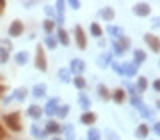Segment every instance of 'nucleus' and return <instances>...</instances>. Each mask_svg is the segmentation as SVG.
Listing matches in <instances>:
<instances>
[{
	"mask_svg": "<svg viewBox=\"0 0 160 140\" xmlns=\"http://www.w3.org/2000/svg\"><path fill=\"white\" fill-rule=\"evenodd\" d=\"M7 90V88L4 87V85H0V97H2V95H4V92Z\"/></svg>",
	"mask_w": 160,
	"mask_h": 140,
	"instance_id": "50",
	"label": "nucleus"
},
{
	"mask_svg": "<svg viewBox=\"0 0 160 140\" xmlns=\"http://www.w3.org/2000/svg\"><path fill=\"white\" fill-rule=\"evenodd\" d=\"M57 109H59V99L53 97V99H50V100L47 102V105H45V114H47V116H55Z\"/></svg>",
	"mask_w": 160,
	"mask_h": 140,
	"instance_id": "8",
	"label": "nucleus"
},
{
	"mask_svg": "<svg viewBox=\"0 0 160 140\" xmlns=\"http://www.w3.org/2000/svg\"><path fill=\"white\" fill-rule=\"evenodd\" d=\"M115 42H117V40H115ZM117 45H119V47H121V49L126 52V49H129V47H131V40H129L128 36H124V35H122V36H119Z\"/></svg>",
	"mask_w": 160,
	"mask_h": 140,
	"instance_id": "22",
	"label": "nucleus"
},
{
	"mask_svg": "<svg viewBox=\"0 0 160 140\" xmlns=\"http://www.w3.org/2000/svg\"><path fill=\"white\" fill-rule=\"evenodd\" d=\"M67 4H69L72 9H79V7H81V2H78V0H69Z\"/></svg>",
	"mask_w": 160,
	"mask_h": 140,
	"instance_id": "42",
	"label": "nucleus"
},
{
	"mask_svg": "<svg viewBox=\"0 0 160 140\" xmlns=\"http://www.w3.org/2000/svg\"><path fill=\"white\" fill-rule=\"evenodd\" d=\"M90 31L93 36H97V38H100L102 35H103V30H102V26L98 24V23H91L90 24Z\"/></svg>",
	"mask_w": 160,
	"mask_h": 140,
	"instance_id": "17",
	"label": "nucleus"
},
{
	"mask_svg": "<svg viewBox=\"0 0 160 140\" xmlns=\"http://www.w3.org/2000/svg\"><path fill=\"white\" fill-rule=\"evenodd\" d=\"M45 92H47V85L45 83H38V85L33 87V97H35V99H42L43 95H45Z\"/></svg>",
	"mask_w": 160,
	"mask_h": 140,
	"instance_id": "10",
	"label": "nucleus"
},
{
	"mask_svg": "<svg viewBox=\"0 0 160 140\" xmlns=\"http://www.w3.org/2000/svg\"><path fill=\"white\" fill-rule=\"evenodd\" d=\"M52 140H62V138H59V137H55V138H52Z\"/></svg>",
	"mask_w": 160,
	"mask_h": 140,
	"instance_id": "52",
	"label": "nucleus"
},
{
	"mask_svg": "<svg viewBox=\"0 0 160 140\" xmlns=\"http://www.w3.org/2000/svg\"><path fill=\"white\" fill-rule=\"evenodd\" d=\"M45 12L48 16H53V11H52V7H50V5H47V7H45Z\"/></svg>",
	"mask_w": 160,
	"mask_h": 140,
	"instance_id": "49",
	"label": "nucleus"
},
{
	"mask_svg": "<svg viewBox=\"0 0 160 140\" xmlns=\"http://www.w3.org/2000/svg\"><path fill=\"white\" fill-rule=\"evenodd\" d=\"M145 59H146V54L143 52V50L136 49V50H134V66L138 67L139 64H143V62H145Z\"/></svg>",
	"mask_w": 160,
	"mask_h": 140,
	"instance_id": "15",
	"label": "nucleus"
},
{
	"mask_svg": "<svg viewBox=\"0 0 160 140\" xmlns=\"http://www.w3.org/2000/svg\"><path fill=\"white\" fill-rule=\"evenodd\" d=\"M84 67H86V64H84L83 59H72L71 61V73H74L76 76H81V73L84 71Z\"/></svg>",
	"mask_w": 160,
	"mask_h": 140,
	"instance_id": "6",
	"label": "nucleus"
},
{
	"mask_svg": "<svg viewBox=\"0 0 160 140\" xmlns=\"http://www.w3.org/2000/svg\"><path fill=\"white\" fill-rule=\"evenodd\" d=\"M153 90H155V92H160V80H155V81H153Z\"/></svg>",
	"mask_w": 160,
	"mask_h": 140,
	"instance_id": "45",
	"label": "nucleus"
},
{
	"mask_svg": "<svg viewBox=\"0 0 160 140\" xmlns=\"http://www.w3.org/2000/svg\"><path fill=\"white\" fill-rule=\"evenodd\" d=\"M112 47H114V52H115V56H124V50H122L121 47L117 45V42H115V40L112 42Z\"/></svg>",
	"mask_w": 160,
	"mask_h": 140,
	"instance_id": "40",
	"label": "nucleus"
},
{
	"mask_svg": "<svg viewBox=\"0 0 160 140\" xmlns=\"http://www.w3.org/2000/svg\"><path fill=\"white\" fill-rule=\"evenodd\" d=\"M143 40H145L146 45H148L155 54L160 52V38H158L157 35H153V33H146V35L143 36Z\"/></svg>",
	"mask_w": 160,
	"mask_h": 140,
	"instance_id": "3",
	"label": "nucleus"
},
{
	"mask_svg": "<svg viewBox=\"0 0 160 140\" xmlns=\"http://www.w3.org/2000/svg\"><path fill=\"white\" fill-rule=\"evenodd\" d=\"M28 114H29V118H33V119H40L42 114H43V109L40 107V105H29Z\"/></svg>",
	"mask_w": 160,
	"mask_h": 140,
	"instance_id": "9",
	"label": "nucleus"
},
{
	"mask_svg": "<svg viewBox=\"0 0 160 140\" xmlns=\"http://www.w3.org/2000/svg\"><path fill=\"white\" fill-rule=\"evenodd\" d=\"M7 61H9V50L2 47V49H0V62H2V64H5Z\"/></svg>",
	"mask_w": 160,
	"mask_h": 140,
	"instance_id": "37",
	"label": "nucleus"
},
{
	"mask_svg": "<svg viewBox=\"0 0 160 140\" xmlns=\"http://www.w3.org/2000/svg\"><path fill=\"white\" fill-rule=\"evenodd\" d=\"M132 12H134L136 16H139V18H146V16L152 12V7H150L148 4H145V2H141V4H136L134 7H132Z\"/></svg>",
	"mask_w": 160,
	"mask_h": 140,
	"instance_id": "5",
	"label": "nucleus"
},
{
	"mask_svg": "<svg viewBox=\"0 0 160 140\" xmlns=\"http://www.w3.org/2000/svg\"><path fill=\"white\" fill-rule=\"evenodd\" d=\"M131 104L134 105L138 111L141 107H145V104H143V100H141V97H139V95H132V97H131Z\"/></svg>",
	"mask_w": 160,
	"mask_h": 140,
	"instance_id": "30",
	"label": "nucleus"
},
{
	"mask_svg": "<svg viewBox=\"0 0 160 140\" xmlns=\"http://www.w3.org/2000/svg\"><path fill=\"white\" fill-rule=\"evenodd\" d=\"M139 112H141V116H143V118H146V119L153 118V112L150 111L148 107H141V109H139Z\"/></svg>",
	"mask_w": 160,
	"mask_h": 140,
	"instance_id": "39",
	"label": "nucleus"
},
{
	"mask_svg": "<svg viewBox=\"0 0 160 140\" xmlns=\"http://www.w3.org/2000/svg\"><path fill=\"white\" fill-rule=\"evenodd\" d=\"M45 132L47 133H60L62 132V126H60L57 121H48L47 126H45Z\"/></svg>",
	"mask_w": 160,
	"mask_h": 140,
	"instance_id": "12",
	"label": "nucleus"
},
{
	"mask_svg": "<svg viewBox=\"0 0 160 140\" xmlns=\"http://www.w3.org/2000/svg\"><path fill=\"white\" fill-rule=\"evenodd\" d=\"M59 78L64 81V83H69V81H71V71L69 69H64V67H62V69H59Z\"/></svg>",
	"mask_w": 160,
	"mask_h": 140,
	"instance_id": "27",
	"label": "nucleus"
},
{
	"mask_svg": "<svg viewBox=\"0 0 160 140\" xmlns=\"http://www.w3.org/2000/svg\"><path fill=\"white\" fill-rule=\"evenodd\" d=\"M4 123L9 126V130H12V132H21L22 130L21 112L16 111V112H11V114H5L4 116Z\"/></svg>",
	"mask_w": 160,
	"mask_h": 140,
	"instance_id": "1",
	"label": "nucleus"
},
{
	"mask_svg": "<svg viewBox=\"0 0 160 140\" xmlns=\"http://www.w3.org/2000/svg\"><path fill=\"white\" fill-rule=\"evenodd\" d=\"M107 33H110L114 36H122V28H119V26H107Z\"/></svg>",
	"mask_w": 160,
	"mask_h": 140,
	"instance_id": "33",
	"label": "nucleus"
},
{
	"mask_svg": "<svg viewBox=\"0 0 160 140\" xmlns=\"http://www.w3.org/2000/svg\"><path fill=\"white\" fill-rule=\"evenodd\" d=\"M157 107H158V109H160V100H158V102H157Z\"/></svg>",
	"mask_w": 160,
	"mask_h": 140,
	"instance_id": "51",
	"label": "nucleus"
},
{
	"mask_svg": "<svg viewBox=\"0 0 160 140\" xmlns=\"http://www.w3.org/2000/svg\"><path fill=\"white\" fill-rule=\"evenodd\" d=\"M64 9H66V4H64L62 0H59V2H57V18H64Z\"/></svg>",
	"mask_w": 160,
	"mask_h": 140,
	"instance_id": "38",
	"label": "nucleus"
},
{
	"mask_svg": "<svg viewBox=\"0 0 160 140\" xmlns=\"http://www.w3.org/2000/svg\"><path fill=\"white\" fill-rule=\"evenodd\" d=\"M16 62L19 64V66H24L26 62H28V59H29V54L28 52H19V54H16Z\"/></svg>",
	"mask_w": 160,
	"mask_h": 140,
	"instance_id": "19",
	"label": "nucleus"
},
{
	"mask_svg": "<svg viewBox=\"0 0 160 140\" xmlns=\"http://www.w3.org/2000/svg\"><path fill=\"white\" fill-rule=\"evenodd\" d=\"M45 45L48 47V49H55V47H57V40L53 38L52 35H47L45 36Z\"/></svg>",
	"mask_w": 160,
	"mask_h": 140,
	"instance_id": "34",
	"label": "nucleus"
},
{
	"mask_svg": "<svg viewBox=\"0 0 160 140\" xmlns=\"http://www.w3.org/2000/svg\"><path fill=\"white\" fill-rule=\"evenodd\" d=\"M112 69H114L117 74H121V76H124V69H122V66H119L117 62H112Z\"/></svg>",
	"mask_w": 160,
	"mask_h": 140,
	"instance_id": "41",
	"label": "nucleus"
},
{
	"mask_svg": "<svg viewBox=\"0 0 160 140\" xmlns=\"http://www.w3.org/2000/svg\"><path fill=\"white\" fill-rule=\"evenodd\" d=\"M138 92H145L146 90V87H148V81H146V78L145 76H139L138 78Z\"/></svg>",
	"mask_w": 160,
	"mask_h": 140,
	"instance_id": "32",
	"label": "nucleus"
},
{
	"mask_svg": "<svg viewBox=\"0 0 160 140\" xmlns=\"http://www.w3.org/2000/svg\"><path fill=\"white\" fill-rule=\"evenodd\" d=\"M57 38H59V42L62 43V45H69V35H67V31L64 28H59V31H57Z\"/></svg>",
	"mask_w": 160,
	"mask_h": 140,
	"instance_id": "16",
	"label": "nucleus"
},
{
	"mask_svg": "<svg viewBox=\"0 0 160 140\" xmlns=\"http://www.w3.org/2000/svg\"><path fill=\"white\" fill-rule=\"evenodd\" d=\"M97 62H98L100 67H107L108 64H112V56L110 54H102V56L97 59Z\"/></svg>",
	"mask_w": 160,
	"mask_h": 140,
	"instance_id": "14",
	"label": "nucleus"
},
{
	"mask_svg": "<svg viewBox=\"0 0 160 140\" xmlns=\"http://www.w3.org/2000/svg\"><path fill=\"white\" fill-rule=\"evenodd\" d=\"M31 135L42 140V138H45V137H47V132H45V130H42V128H38L36 125H33L31 126Z\"/></svg>",
	"mask_w": 160,
	"mask_h": 140,
	"instance_id": "21",
	"label": "nucleus"
},
{
	"mask_svg": "<svg viewBox=\"0 0 160 140\" xmlns=\"http://www.w3.org/2000/svg\"><path fill=\"white\" fill-rule=\"evenodd\" d=\"M79 105H81L83 109H90V105H91V100H90V99H88L86 95L83 94V92L79 94Z\"/></svg>",
	"mask_w": 160,
	"mask_h": 140,
	"instance_id": "26",
	"label": "nucleus"
},
{
	"mask_svg": "<svg viewBox=\"0 0 160 140\" xmlns=\"http://www.w3.org/2000/svg\"><path fill=\"white\" fill-rule=\"evenodd\" d=\"M86 140H102V137H100V130H97V128H90V130H88V137H86Z\"/></svg>",
	"mask_w": 160,
	"mask_h": 140,
	"instance_id": "24",
	"label": "nucleus"
},
{
	"mask_svg": "<svg viewBox=\"0 0 160 140\" xmlns=\"http://www.w3.org/2000/svg\"><path fill=\"white\" fill-rule=\"evenodd\" d=\"M98 95H100L102 99H105V100H108L110 97V92H108V88L105 87V85H98Z\"/></svg>",
	"mask_w": 160,
	"mask_h": 140,
	"instance_id": "25",
	"label": "nucleus"
},
{
	"mask_svg": "<svg viewBox=\"0 0 160 140\" xmlns=\"http://www.w3.org/2000/svg\"><path fill=\"white\" fill-rule=\"evenodd\" d=\"M122 69H124V76H136V73H138V67L134 64H126V66H122Z\"/></svg>",
	"mask_w": 160,
	"mask_h": 140,
	"instance_id": "18",
	"label": "nucleus"
},
{
	"mask_svg": "<svg viewBox=\"0 0 160 140\" xmlns=\"http://www.w3.org/2000/svg\"><path fill=\"white\" fill-rule=\"evenodd\" d=\"M74 33H76V43H78V49L84 50L88 45V40H86V35H84V30L81 26H76L74 28Z\"/></svg>",
	"mask_w": 160,
	"mask_h": 140,
	"instance_id": "4",
	"label": "nucleus"
},
{
	"mask_svg": "<svg viewBox=\"0 0 160 140\" xmlns=\"http://www.w3.org/2000/svg\"><path fill=\"white\" fill-rule=\"evenodd\" d=\"M153 133H155V135H160V123H155V125H153Z\"/></svg>",
	"mask_w": 160,
	"mask_h": 140,
	"instance_id": "44",
	"label": "nucleus"
},
{
	"mask_svg": "<svg viewBox=\"0 0 160 140\" xmlns=\"http://www.w3.org/2000/svg\"><path fill=\"white\" fill-rule=\"evenodd\" d=\"M160 26V18H155L153 19V28H158Z\"/></svg>",
	"mask_w": 160,
	"mask_h": 140,
	"instance_id": "48",
	"label": "nucleus"
},
{
	"mask_svg": "<svg viewBox=\"0 0 160 140\" xmlns=\"http://www.w3.org/2000/svg\"><path fill=\"white\" fill-rule=\"evenodd\" d=\"M124 87H126V88H128V90H129V94H131V97H132V95H138V94H136V92H134V87H131V85H129V83H124Z\"/></svg>",
	"mask_w": 160,
	"mask_h": 140,
	"instance_id": "43",
	"label": "nucleus"
},
{
	"mask_svg": "<svg viewBox=\"0 0 160 140\" xmlns=\"http://www.w3.org/2000/svg\"><path fill=\"white\" fill-rule=\"evenodd\" d=\"M4 11H5V2L4 0H0V16L4 14Z\"/></svg>",
	"mask_w": 160,
	"mask_h": 140,
	"instance_id": "46",
	"label": "nucleus"
},
{
	"mask_svg": "<svg viewBox=\"0 0 160 140\" xmlns=\"http://www.w3.org/2000/svg\"><path fill=\"white\" fill-rule=\"evenodd\" d=\"M22 31H24V24H22V21H19V19L12 21L11 28H9V35L11 36H19V35H22Z\"/></svg>",
	"mask_w": 160,
	"mask_h": 140,
	"instance_id": "7",
	"label": "nucleus"
},
{
	"mask_svg": "<svg viewBox=\"0 0 160 140\" xmlns=\"http://www.w3.org/2000/svg\"><path fill=\"white\" fill-rule=\"evenodd\" d=\"M148 133H150V128L143 123V125H139L138 126V130H136V137H139V138H146L148 137Z\"/></svg>",
	"mask_w": 160,
	"mask_h": 140,
	"instance_id": "20",
	"label": "nucleus"
},
{
	"mask_svg": "<svg viewBox=\"0 0 160 140\" xmlns=\"http://www.w3.org/2000/svg\"><path fill=\"white\" fill-rule=\"evenodd\" d=\"M72 83L76 85V88H78V90H83V88L86 87V80H84L83 76H76V78L72 80Z\"/></svg>",
	"mask_w": 160,
	"mask_h": 140,
	"instance_id": "29",
	"label": "nucleus"
},
{
	"mask_svg": "<svg viewBox=\"0 0 160 140\" xmlns=\"http://www.w3.org/2000/svg\"><path fill=\"white\" fill-rule=\"evenodd\" d=\"M59 118H66L67 114H69V105H60L59 109H57V112H55Z\"/></svg>",
	"mask_w": 160,
	"mask_h": 140,
	"instance_id": "36",
	"label": "nucleus"
},
{
	"mask_svg": "<svg viewBox=\"0 0 160 140\" xmlns=\"http://www.w3.org/2000/svg\"><path fill=\"white\" fill-rule=\"evenodd\" d=\"M35 66L40 71H47L48 64H47V56H45V49H43L42 43L36 45V56H35Z\"/></svg>",
	"mask_w": 160,
	"mask_h": 140,
	"instance_id": "2",
	"label": "nucleus"
},
{
	"mask_svg": "<svg viewBox=\"0 0 160 140\" xmlns=\"http://www.w3.org/2000/svg\"><path fill=\"white\" fill-rule=\"evenodd\" d=\"M110 97L114 99L115 104H122V102L126 100V90H122V88H117V90H114V94H112Z\"/></svg>",
	"mask_w": 160,
	"mask_h": 140,
	"instance_id": "11",
	"label": "nucleus"
},
{
	"mask_svg": "<svg viewBox=\"0 0 160 140\" xmlns=\"http://www.w3.org/2000/svg\"><path fill=\"white\" fill-rule=\"evenodd\" d=\"M114 16H115V12H114V9H112V7H105L103 11H102V18H103L105 21H112Z\"/></svg>",
	"mask_w": 160,
	"mask_h": 140,
	"instance_id": "23",
	"label": "nucleus"
},
{
	"mask_svg": "<svg viewBox=\"0 0 160 140\" xmlns=\"http://www.w3.org/2000/svg\"><path fill=\"white\" fill-rule=\"evenodd\" d=\"M26 95H28V90H26L24 87H21V88H18V90L14 92V95H12V97H14V99H19V100H24Z\"/></svg>",
	"mask_w": 160,
	"mask_h": 140,
	"instance_id": "28",
	"label": "nucleus"
},
{
	"mask_svg": "<svg viewBox=\"0 0 160 140\" xmlns=\"http://www.w3.org/2000/svg\"><path fill=\"white\" fill-rule=\"evenodd\" d=\"M64 132H66V138L67 140H74V126L72 125H66L64 126Z\"/></svg>",
	"mask_w": 160,
	"mask_h": 140,
	"instance_id": "31",
	"label": "nucleus"
},
{
	"mask_svg": "<svg viewBox=\"0 0 160 140\" xmlns=\"http://www.w3.org/2000/svg\"><path fill=\"white\" fill-rule=\"evenodd\" d=\"M53 28H55V23H53L52 19H45V21H43V30H45L47 33H52Z\"/></svg>",
	"mask_w": 160,
	"mask_h": 140,
	"instance_id": "35",
	"label": "nucleus"
},
{
	"mask_svg": "<svg viewBox=\"0 0 160 140\" xmlns=\"http://www.w3.org/2000/svg\"><path fill=\"white\" fill-rule=\"evenodd\" d=\"M5 137H7V133H5V130L2 128V125H0V140H2V138H5Z\"/></svg>",
	"mask_w": 160,
	"mask_h": 140,
	"instance_id": "47",
	"label": "nucleus"
},
{
	"mask_svg": "<svg viewBox=\"0 0 160 140\" xmlns=\"http://www.w3.org/2000/svg\"><path fill=\"white\" fill-rule=\"evenodd\" d=\"M95 121H97V114H95V112L86 111L83 116H81V123H84V125H93Z\"/></svg>",
	"mask_w": 160,
	"mask_h": 140,
	"instance_id": "13",
	"label": "nucleus"
}]
</instances>
